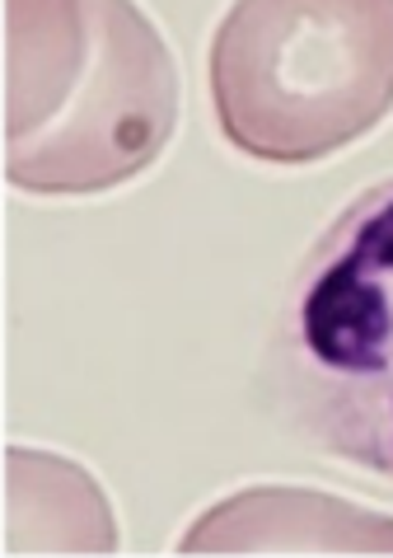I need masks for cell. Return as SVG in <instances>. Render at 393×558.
I'll list each match as a JSON object with an SVG mask.
<instances>
[{"mask_svg": "<svg viewBox=\"0 0 393 558\" xmlns=\"http://www.w3.org/2000/svg\"><path fill=\"white\" fill-rule=\"evenodd\" d=\"M179 66L136 0H5V183L94 197L160 160Z\"/></svg>", "mask_w": 393, "mask_h": 558, "instance_id": "obj_1", "label": "cell"}, {"mask_svg": "<svg viewBox=\"0 0 393 558\" xmlns=\"http://www.w3.org/2000/svg\"><path fill=\"white\" fill-rule=\"evenodd\" d=\"M277 352L305 437L393 478V179L356 193L309 244Z\"/></svg>", "mask_w": 393, "mask_h": 558, "instance_id": "obj_3", "label": "cell"}, {"mask_svg": "<svg viewBox=\"0 0 393 558\" xmlns=\"http://www.w3.org/2000/svg\"><path fill=\"white\" fill-rule=\"evenodd\" d=\"M211 108L258 165L333 160L393 113V0H234L216 24Z\"/></svg>", "mask_w": 393, "mask_h": 558, "instance_id": "obj_2", "label": "cell"}]
</instances>
